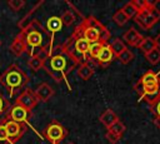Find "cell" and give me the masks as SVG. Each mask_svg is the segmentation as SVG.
<instances>
[{
    "label": "cell",
    "mask_w": 160,
    "mask_h": 144,
    "mask_svg": "<svg viewBox=\"0 0 160 144\" xmlns=\"http://www.w3.org/2000/svg\"><path fill=\"white\" fill-rule=\"evenodd\" d=\"M28 83V76L26 74L15 64L10 65L1 75H0V84L5 86L12 96L15 93L20 91Z\"/></svg>",
    "instance_id": "obj_1"
},
{
    "label": "cell",
    "mask_w": 160,
    "mask_h": 144,
    "mask_svg": "<svg viewBox=\"0 0 160 144\" xmlns=\"http://www.w3.org/2000/svg\"><path fill=\"white\" fill-rule=\"evenodd\" d=\"M10 50L16 56H20L24 51H26V43H25V38H24L22 31H20L14 38V40H12V43L10 45Z\"/></svg>",
    "instance_id": "obj_9"
},
{
    "label": "cell",
    "mask_w": 160,
    "mask_h": 144,
    "mask_svg": "<svg viewBox=\"0 0 160 144\" xmlns=\"http://www.w3.org/2000/svg\"><path fill=\"white\" fill-rule=\"evenodd\" d=\"M8 5L11 8V10L14 11H19L25 6V1L24 0H9Z\"/></svg>",
    "instance_id": "obj_30"
},
{
    "label": "cell",
    "mask_w": 160,
    "mask_h": 144,
    "mask_svg": "<svg viewBox=\"0 0 160 144\" xmlns=\"http://www.w3.org/2000/svg\"><path fill=\"white\" fill-rule=\"evenodd\" d=\"M128 16L124 14V11L122 10H118L115 14H114V16H112V20L118 24V25H120V26H122V25H125L126 24V21H128Z\"/></svg>",
    "instance_id": "obj_24"
},
{
    "label": "cell",
    "mask_w": 160,
    "mask_h": 144,
    "mask_svg": "<svg viewBox=\"0 0 160 144\" xmlns=\"http://www.w3.org/2000/svg\"><path fill=\"white\" fill-rule=\"evenodd\" d=\"M74 48H75V50H76L78 54L84 55V54H86L89 51L90 43L85 38H78L76 41H75V44H74Z\"/></svg>",
    "instance_id": "obj_14"
},
{
    "label": "cell",
    "mask_w": 160,
    "mask_h": 144,
    "mask_svg": "<svg viewBox=\"0 0 160 144\" xmlns=\"http://www.w3.org/2000/svg\"><path fill=\"white\" fill-rule=\"evenodd\" d=\"M61 23H62V25H70V24H72L74 23V20H75V16H74V14L70 11V10H66L62 15H61Z\"/></svg>",
    "instance_id": "obj_28"
},
{
    "label": "cell",
    "mask_w": 160,
    "mask_h": 144,
    "mask_svg": "<svg viewBox=\"0 0 160 144\" xmlns=\"http://www.w3.org/2000/svg\"><path fill=\"white\" fill-rule=\"evenodd\" d=\"M145 56H146V60H148L151 65H155V64H158V63L160 61V49L155 48V49L151 50L150 53L145 54Z\"/></svg>",
    "instance_id": "obj_20"
},
{
    "label": "cell",
    "mask_w": 160,
    "mask_h": 144,
    "mask_svg": "<svg viewBox=\"0 0 160 144\" xmlns=\"http://www.w3.org/2000/svg\"><path fill=\"white\" fill-rule=\"evenodd\" d=\"M0 144H10L8 131H6V128L2 120H0Z\"/></svg>",
    "instance_id": "obj_27"
},
{
    "label": "cell",
    "mask_w": 160,
    "mask_h": 144,
    "mask_svg": "<svg viewBox=\"0 0 160 144\" xmlns=\"http://www.w3.org/2000/svg\"><path fill=\"white\" fill-rule=\"evenodd\" d=\"M106 138L109 139V141H111V143H116L118 141V139H119V136L118 135H115V134H112V133H110V131H108L106 133Z\"/></svg>",
    "instance_id": "obj_33"
},
{
    "label": "cell",
    "mask_w": 160,
    "mask_h": 144,
    "mask_svg": "<svg viewBox=\"0 0 160 144\" xmlns=\"http://www.w3.org/2000/svg\"><path fill=\"white\" fill-rule=\"evenodd\" d=\"M92 73H94V70L91 68H89L88 65L82 64L79 68V70H78V76L80 79H82V80H88V79H90V76L92 75Z\"/></svg>",
    "instance_id": "obj_19"
},
{
    "label": "cell",
    "mask_w": 160,
    "mask_h": 144,
    "mask_svg": "<svg viewBox=\"0 0 160 144\" xmlns=\"http://www.w3.org/2000/svg\"><path fill=\"white\" fill-rule=\"evenodd\" d=\"M155 113L158 114V116H160V98L156 99V104H155Z\"/></svg>",
    "instance_id": "obj_34"
},
{
    "label": "cell",
    "mask_w": 160,
    "mask_h": 144,
    "mask_svg": "<svg viewBox=\"0 0 160 144\" xmlns=\"http://www.w3.org/2000/svg\"><path fill=\"white\" fill-rule=\"evenodd\" d=\"M155 44H156V48L160 49V34L156 36V39H155Z\"/></svg>",
    "instance_id": "obj_35"
},
{
    "label": "cell",
    "mask_w": 160,
    "mask_h": 144,
    "mask_svg": "<svg viewBox=\"0 0 160 144\" xmlns=\"http://www.w3.org/2000/svg\"><path fill=\"white\" fill-rule=\"evenodd\" d=\"M52 94H54L52 88H51L49 84H46V83L40 84V85L36 88V90H35V96H36V99L40 100V101H48V100L52 96Z\"/></svg>",
    "instance_id": "obj_10"
},
{
    "label": "cell",
    "mask_w": 160,
    "mask_h": 144,
    "mask_svg": "<svg viewBox=\"0 0 160 144\" xmlns=\"http://www.w3.org/2000/svg\"><path fill=\"white\" fill-rule=\"evenodd\" d=\"M62 49V48H61ZM69 59H75L72 58L70 54H68L64 49L60 54H55L52 55L50 59H48V64H44V68H46L48 73L58 81L60 80H64V70L68 68V70L70 71L71 68L68 66V60ZM45 61V63H46Z\"/></svg>",
    "instance_id": "obj_2"
},
{
    "label": "cell",
    "mask_w": 160,
    "mask_h": 144,
    "mask_svg": "<svg viewBox=\"0 0 160 144\" xmlns=\"http://www.w3.org/2000/svg\"><path fill=\"white\" fill-rule=\"evenodd\" d=\"M139 48H140L145 54H148V53H150L151 50H154V49L156 48V44H155V40H154V39H151V38H145V39H142V41L140 43Z\"/></svg>",
    "instance_id": "obj_18"
},
{
    "label": "cell",
    "mask_w": 160,
    "mask_h": 144,
    "mask_svg": "<svg viewBox=\"0 0 160 144\" xmlns=\"http://www.w3.org/2000/svg\"><path fill=\"white\" fill-rule=\"evenodd\" d=\"M6 131H8V136L10 140V144H15L25 133V125L24 123H18L14 120H9V119H2Z\"/></svg>",
    "instance_id": "obj_5"
},
{
    "label": "cell",
    "mask_w": 160,
    "mask_h": 144,
    "mask_svg": "<svg viewBox=\"0 0 160 144\" xmlns=\"http://www.w3.org/2000/svg\"><path fill=\"white\" fill-rule=\"evenodd\" d=\"M102 48H104V45L101 44V43H99V41H96V43H92V44H90V48H89V54H90V56L94 59V58H96L98 59V56H99V54H100V51L102 50Z\"/></svg>",
    "instance_id": "obj_22"
},
{
    "label": "cell",
    "mask_w": 160,
    "mask_h": 144,
    "mask_svg": "<svg viewBox=\"0 0 160 144\" xmlns=\"http://www.w3.org/2000/svg\"><path fill=\"white\" fill-rule=\"evenodd\" d=\"M112 55H114V53H112L110 45H106L100 51V54L98 56V61H100V63H109V61H111Z\"/></svg>",
    "instance_id": "obj_16"
},
{
    "label": "cell",
    "mask_w": 160,
    "mask_h": 144,
    "mask_svg": "<svg viewBox=\"0 0 160 144\" xmlns=\"http://www.w3.org/2000/svg\"><path fill=\"white\" fill-rule=\"evenodd\" d=\"M21 31H22L24 38H25L26 50H28V48H30L29 54L32 56V55H34V49H35V48H42V40H44L42 33H41L39 29L35 28L34 21L31 23V25H30L26 30H21Z\"/></svg>",
    "instance_id": "obj_3"
},
{
    "label": "cell",
    "mask_w": 160,
    "mask_h": 144,
    "mask_svg": "<svg viewBox=\"0 0 160 144\" xmlns=\"http://www.w3.org/2000/svg\"><path fill=\"white\" fill-rule=\"evenodd\" d=\"M132 58H134V55H132V53H131L129 49H125L122 53H120V54L118 55V59H119L122 64H128V63H130V61L132 60Z\"/></svg>",
    "instance_id": "obj_26"
},
{
    "label": "cell",
    "mask_w": 160,
    "mask_h": 144,
    "mask_svg": "<svg viewBox=\"0 0 160 144\" xmlns=\"http://www.w3.org/2000/svg\"><path fill=\"white\" fill-rule=\"evenodd\" d=\"M121 10L124 11V14H125L128 18H134V16H136V15L139 14L138 9L134 6L132 3H128V4H125V6H124Z\"/></svg>",
    "instance_id": "obj_23"
},
{
    "label": "cell",
    "mask_w": 160,
    "mask_h": 144,
    "mask_svg": "<svg viewBox=\"0 0 160 144\" xmlns=\"http://www.w3.org/2000/svg\"><path fill=\"white\" fill-rule=\"evenodd\" d=\"M28 64H29V66H30V69H31V70L38 71L39 69L44 68L45 60H42V59H41L40 56H38V55H34V56H30V59H29Z\"/></svg>",
    "instance_id": "obj_17"
},
{
    "label": "cell",
    "mask_w": 160,
    "mask_h": 144,
    "mask_svg": "<svg viewBox=\"0 0 160 144\" xmlns=\"http://www.w3.org/2000/svg\"><path fill=\"white\" fill-rule=\"evenodd\" d=\"M29 113L25 108L15 104L14 106H11L9 109V111L5 114V119H9V120H14V121H18V123H25L29 118Z\"/></svg>",
    "instance_id": "obj_7"
},
{
    "label": "cell",
    "mask_w": 160,
    "mask_h": 144,
    "mask_svg": "<svg viewBox=\"0 0 160 144\" xmlns=\"http://www.w3.org/2000/svg\"><path fill=\"white\" fill-rule=\"evenodd\" d=\"M45 135L46 138L52 143V144H56L58 141H60L64 136V128L58 124V123H51L48 128H46V131H45Z\"/></svg>",
    "instance_id": "obj_8"
},
{
    "label": "cell",
    "mask_w": 160,
    "mask_h": 144,
    "mask_svg": "<svg viewBox=\"0 0 160 144\" xmlns=\"http://www.w3.org/2000/svg\"><path fill=\"white\" fill-rule=\"evenodd\" d=\"M46 28H48V30L51 31V33H56V31L61 30V28H62L61 19L58 18V16H51V18H49L48 21H46Z\"/></svg>",
    "instance_id": "obj_15"
},
{
    "label": "cell",
    "mask_w": 160,
    "mask_h": 144,
    "mask_svg": "<svg viewBox=\"0 0 160 144\" xmlns=\"http://www.w3.org/2000/svg\"><path fill=\"white\" fill-rule=\"evenodd\" d=\"M84 36L82 38H85L90 44H92V43H96L98 40H99V36H100V30H102L104 28H95V26H89V25H86L85 23H84Z\"/></svg>",
    "instance_id": "obj_11"
},
{
    "label": "cell",
    "mask_w": 160,
    "mask_h": 144,
    "mask_svg": "<svg viewBox=\"0 0 160 144\" xmlns=\"http://www.w3.org/2000/svg\"><path fill=\"white\" fill-rule=\"evenodd\" d=\"M109 36H110V34H109V31L104 28L102 30H100V36H99V39L101 40V41H106L108 39H109Z\"/></svg>",
    "instance_id": "obj_32"
},
{
    "label": "cell",
    "mask_w": 160,
    "mask_h": 144,
    "mask_svg": "<svg viewBox=\"0 0 160 144\" xmlns=\"http://www.w3.org/2000/svg\"><path fill=\"white\" fill-rule=\"evenodd\" d=\"M38 101H39V100L36 99L35 93L31 91L30 89L22 90V91L20 93V95L16 98V104L20 105V106H22V108H25L28 111L32 110V109L35 108V105L38 104Z\"/></svg>",
    "instance_id": "obj_6"
},
{
    "label": "cell",
    "mask_w": 160,
    "mask_h": 144,
    "mask_svg": "<svg viewBox=\"0 0 160 144\" xmlns=\"http://www.w3.org/2000/svg\"><path fill=\"white\" fill-rule=\"evenodd\" d=\"M159 80V78H158V75L156 74H154V73H146L142 78H141V80H140V83L141 84H151V83H156Z\"/></svg>",
    "instance_id": "obj_29"
},
{
    "label": "cell",
    "mask_w": 160,
    "mask_h": 144,
    "mask_svg": "<svg viewBox=\"0 0 160 144\" xmlns=\"http://www.w3.org/2000/svg\"><path fill=\"white\" fill-rule=\"evenodd\" d=\"M159 19H160V11L154 6H149L141 11H139V14L136 15L138 24L145 29L151 28Z\"/></svg>",
    "instance_id": "obj_4"
},
{
    "label": "cell",
    "mask_w": 160,
    "mask_h": 144,
    "mask_svg": "<svg viewBox=\"0 0 160 144\" xmlns=\"http://www.w3.org/2000/svg\"><path fill=\"white\" fill-rule=\"evenodd\" d=\"M110 48H111L112 53H114V54H116V55H119L120 53H122V51L126 49V46H125L124 41H121L120 39H114V40L111 41Z\"/></svg>",
    "instance_id": "obj_21"
},
{
    "label": "cell",
    "mask_w": 160,
    "mask_h": 144,
    "mask_svg": "<svg viewBox=\"0 0 160 144\" xmlns=\"http://www.w3.org/2000/svg\"><path fill=\"white\" fill-rule=\"evenodd\" d=\"M70 144H72V143H70Z\"/></svg>",
    "instance_id": "obj_37"
},
{
    "label": "cell",
    "mask_w": 160,
    "mask_h": 144,
    "mask_svg": "<svg viewBox=\"0 0 160 144\" xmlns=\"http://www.w3.org/2000/svg\"><path fill=\"white\" fill-rule=\"evenodd\" d=\"M122 39H124L128 44H130V45H132V46H139L140 43L142 41L141 35H140L135 29H130V30H128V31L124 34Z\"/></svg>",
    "instance_id": "obj_12"
},
{
    "label": "cell",
    "mask_w": 160,
    "mask_h": 144,
    "mask_svg": "<svg viewBox=\"0 0 160 144\" xmlns=\"http://www.w3.org/2000/svg\"><path fill=\"white\" fill-rule=\"evenodd\" d=\"M9 109V101L4 98V95L0 93V115H2L4 113H6Z\"/></svg>",
    "instance_id": "obj_31"
},
{
    "label": "cell",
    "mask_w": 160,
    "mask_h": 144,
    "mask_svg": "<svg viewBox=\"0 0 160 144\" xmlns=\"http://www.w3.org/2000/svg\"><path fill=\"white\" fill-rule=\"evenodd\" d=\"M124 130H125V125H124L120 120H118L116 123H114V124L109 128V131L112 133V134H115V135H118V136H120V135L124 133Z\"/></svg>",
    "instance_id": "obj_25"
},
{
    "label": "cell",
    "mask_w": 160,
    "mask_h": 144,
    "mask_svg": "<svg viewBox=\"0 0 160 144\" xmlns=\"http://www.w3.org/2000/svg\"><path fill=\"white\" fill-rule=\"evenodd\" d=\"M155 124H156V126L160 129V116H158V118L155 119Z\"/></svg>",
    "instance_id": "obj_36"
},
{
    "label": "cell",
    "mask_w": 160,
    "mask_h": 144,
    "mask_svg": "<svg viewBox=\"0 0 160 144\" xmlns=\"http://www.w3.org/2000/svg\"><path fill=\"white\" fill-rule=\"evenodd\" d=\"M100 121H101L105 126L110 128L114 123L118 121V116H116V114H115L112 110H106L105 113H102V114L100 115Z\"/></svg>",
    "instance_id": "obj_13"
}]
</instances>
